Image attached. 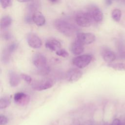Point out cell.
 I'll use <instances>...</instances> for the list:
<instances>
[{
  "label": "cell",
  "instance_id": "cell-1",
  "mask_svg": "<svg viewBox=\"0 0 125 125\" xmlns=\"http://www.w3.org/2000/svg\"><path fill=\"white\" fill-rule=\"evenodd\" d=\"M55 28L64 35L70 37L77 31V28L72 23L62 19H57L54 21Z\"/></svg>",
  "mask_w": 125,
  "mask_h": 125
},
{
  "label": "cell",
  "instance_id": "cell-2",
  "mask_svg": "<svg viewBox=\"0 0 125 125\" xmlns=\"http://www.w3.org/2000/svg\"><path fill=\"white\" fill-rule=\"evenodd\" d=\"M75 21L81 27H86L90 26L93 20L87 11H80L75 16Z\"/></svg>",
  "mask_w": 125,
  "mask_h": 125
},
{
  "label": "cell",
  "instance_id": "cell-3",
  "mask_svg": "<svg viewBox=\"0 0 125 125\" xmlns=\"http://www.w3.org/2000/svg\"><path fill=\"white\" fill-rule=\"evenodd\" d=\"M92 58V56L88 54L78 55L73 59L72 63L78 68H83L91 62Z\"/></svg>",
  "mask_w": 125,
  "mask_h": 125
},
{
  "label": "cell",
  "instance_id": "cell-4",
  "mask_svg": "<svg viewBox=\"0 0 125 125\" xmlns=\"http://www.w3.org/2000/svg\"><path fill=\"white\" fill-rule=\"evenodd\" d=\"M54 85L53 81L49 78H45L35 82L32 87L37 91H42L51 88Z\"/></svg>",
  "mask_w": 125,
  "mask_h": 125
},
{
  "label": "cell",
  "instance_id": "cell-5",
  "mask_svg": "<svg viewBox=\"0 0 125 125\" xmlns=\"http://www.w3.org/2000/svg\"><path fill=\"white\" fill-rule=\"evenodd\" d=\"M86 11L91 17L93 21L99 22L103 20V12L98 6L94 5H90L87 8Z\"/></svg>",
  "mask_w": 125,
  "mask_h": 125
},
{
  "label": "cell",
  "instance_id": "cell-6",
  "mask_svg": "<svg viewBox=\"0 0 125 125\" xmlns=\"http://www.w3.org/2000/svg\"><path fill=\"white\" fill-rule=\"evenodd\" d=\"M83 75L82 71L76 68H71L67 70L66 73V80L68 82L74 83L78 81Z\"/></svg>",
  "mask_w": 125,
  "mask_h": 125
},
{
  "label": "cell",
  "instance_id": "cell-7",
  "mask_svg": "<svg viewBox=\"0 0 125 125\" xmlns=\"http://www.w3.org/2000/svg\"><path fill=\"white\" fill-rule=\"evenodd\" d=\"M26 40L28 44L31 48L37 49L42 46V42L41 39L34 33H30L27 34Z\"/></svg>",
  "mask_w": 125,
  "mask_h": 125
},
{
  "label": "cell",
  "instance_id": "cell-8",
  "mask_svg": "<svg viewBox=\"0 0 125 125\" xmlns=\"http://www.w3.org/2000/svg\"><path fill=\"white\" fill-rule=\"evenodd\" d=\"M32 63L38 69H41L47 66L46 57L41 53H36L32 57Z\"/></svg>",
  "mask_w": 125,
  "mask_h": 125
},
{
  "label": "cell",
  "instance_id": "cell-9",
  "mask_svg": "<svg viewBox=\"0 0 125 125\" xmlns=\"http://www.w3.org/2000/svg\"><path fill=\"white\" fill-rule=\"evenodd\" d=\"M77 41L84 44H89L93 42L95 40V36L91 33H78L77 34Z\"/></svg>",
  "mask_w": 125,
  "mask_h": 125
},
{
  "label": "cell",
  "instance_id": "cell-10",
  "mask_svg": "<svg viewBox=\"0 0 125 125\" xmlns=\"http://www.w3.org/2000/svg\"><path fill=\"white\" fill-rule=\"evenodd\" d=\"M101 54L103 60L106 62H113L116 59L114 52L107 47H103L101 49Z\"/></svg>",
  "mask_w": 125,
  "mask_h": 125
},
{
  "label": "cell",
  "instance_id": "cell-11",
  "mask_svg": "<svg viewBox=\"0 0 125 125\" xmlns=\"http://www.w3.org/2000/svg\"><path fill=\"white\" fill-rule=\"evenodd\" d=\"M14 100L17 104L21 106H24L29 103L30 97L25 93L20 92L16 93L14 95Z\"/></svg>",
  "mask_w": 125,
  "mask_h": 125
},
{
  "label": "cell",
  "instance_id": "cell-12",
  "mask_svg": "<svg viewBox=\"0 0 125 125\" xmlns=\"http://www.w3.org/2000/svg\"><path fill=\"white\" fill-rule=\"evenodd\" d=\"M8 79L11 86L16 87L20 83L21 78L17 72L11 70L8 72Z\"/></svg>",
  "mask_w": 125,
  "mask_h": 125
},
{
  "label": "cell",
  "instance_id": "cell-13",
  "mask_svg": "<svg viewBox=\"0 0 125 125\" xmlns=\"http://www.w3.org/2000/svg\"><path fill=\"white\" fill-rule=\"evenodd\" d=\"M70 50L73 55H79L83 52V44L76 40L71 44L70 46Z\"/></svg>",
  "mask_w": 125,
  "mask_h": 125
},
{
  "label": "cell",
  "instance_id": "cell-14",
  "mask_svg": "<svg viewBox=\"0 0 125 125\" xmlns=\"http://www.w3.org/2000/svg\"><path fill=\"white\" fill-rule=\"evenodd\" d=\"M45 46L46 48L49 50L55 52L61 48V42L55 39H51L45 42Z\"/></svg>",
  "mask_w": 125,
  "mask_h": 125
},
{
  "label": "cell",
  "instance_id": "cell-15",
  "mask_svg": "<svg viewBox=\"0 0 125 125\" xmlns=\"http://www.w3.org/2000/svg\"><path fill=\"white\" fill-rule=\"evenodd\" d=\"M33 22L37 26H41L45 22V19L43 14L40 11L35 12L32 15Z\"/></svg>",
  "mask_w": 125,
  "mask_h": 125
},
{
  "label": "cell",
  "instance_id": "cell-16",
  "mask_svg": "<svg viewBox=\"0 0 125 125\" xmlns=\"http://www.w3.org/2000/svg\"><path fill=\"white\" fill-rule=\"evenodd\" d=\"M40 2L39 0H32L27 5V9L28 11V14L33 15V14L38 11L40 7Z\"/></svg>",
  "mask_w": 125,
  "mask_h": 125
},
{
  "label": "cell",
  "instance_id": "cell-17",
  "mask_svg": "<svg viewBox=\"0 0 125 125\" xmlns=\"http://www.w3.org/2000/svg\"><path fill=\"white\" fill-rule=\"evenodd\" d=\"M12 19L9 16H3L0 20V27L1 29H4L8 27L12 23Z\"/></svg>",
  "mask_w": 125,
  "mask_h": 125
},
{
  "label": "cell",
  "instance_id": "cell-18",
  "mask_svg": "<svg viewBox=\"0 0 125 125\" xmlns=\"http://www.w3.org/2000/svg\"><path fill=\"white\" fill-rule=\"evenodd\" d=\"M107 66L117 71H125V63L111 62L107 63Z\"/></svg>",
  "mask_w": 125,
  "mask_h": 125
},
{
  "label": "cell",
  "instance_id": "cell-19",
  "mask_svg": "<svg viewBox=\"0 0 125 125\" xmlns=\"http://www.w3.org/2000/svg\"><path fill=\"white\" fill-rule=\"evenodd\" d=\"M12 54L10 53L5 48L3 50L1 55V60L2 63L4 64H7L10 61L11 56Z\"/></svg>",
  "mask_w": 125,
  "mask_h": 125
},
{
  "label": "cell",
  "instance_id": "cell-20",
  "mask_svg": "<svg viewBox=\"0 0 125 125\" xmlns=\"http://www.w3.org/2000/svg\"><path fill=\"white\" fill-rule=\"evenodd\" d=\"M111 17L114 21L119 22L120 21L122 17V12L121 10L118 8L113 9L111 12Z\"/></svg>",
  "mask_w": 125,
  "mask_h": 125
},
{
  "label": "cell",
  "instance_id": "cell-21",
  "mask_svg": "<svg viewBox=\"0 0 125 125\" xmlns=\"http://www.w3.org/2000/svg\"><path fill=\"white\" fill-rule=\"evenodd\" d=\"M11 103L10 99L7 96H3L0 100V108L1 109L5 108L9 106Z\"/></svg>",
  "mask_w": 125,
  "mask_h": 125
},
{
  "label": "cell",
  "instance_id": "cell-22",
  "mask_svg": "<svg viewBox=\"0 0 125 125\" xmlns=\"http://www.w3.org/2000/svg\"><path fill=\"white\" fill-rule=\"evenodd\" d=\"M18 47V43L16 42H13L8 45L5 48L11 54L14 52Z\"/></svg>",
  "mask_w": 125,
  "mask_h": 125
},
{
  "label": "cell",
  "instance_id": "cell-23",
  "mask_svg": "<svg viewBox=\"0 0 125 125\" xmlns=\"http://www.w3.org/2000/svg\"><path fill=\"white\" fill-rule=\"evenodd\" d=\"M56 55H57L59 56L63 57V58H66L69 56V54L65 49L61 48L58 51L56 52Z\"/></svg>",
  "mask_w": 125,
  "mask_h": 125
},
{
  "label": "cell",
  "instance_id": "cell-24",
  "mask_svg": "<svg viewBox=\"0 0 125 125\" xmlns=\"http://www.w3.org/2000/svg\"><path fill=\"white\" fill-rule=\"evenodd\" d=\"M0 3L1 7L5 9L12 5V0H0Z\"/></svg>",
  "mask_w": 125,
  "mask_h": 125
},
{
  "label": "cell",
  "instance_id": "cell-25",
  "mask_svg": "<svg viewBox=\"0 0 125 125\" xmlns=\"http://www.w3.org/2000/svg\"><path fill=\"white\" fill-rule=\"evenodd\" d=\"M1 37L4 40L7 41L10 40L12 38V35L10 32L5 31L2 33Z\"/></svg>",
  "mask_w": 125,
  "mask_h": 125
},
{
  "label": "cell",
  "instance_id": "cell-26",
  "mask_svg": "<svg viewBox=\"0 0 125 125\" xmlns=\"http://www.w3.org/2000/svg\"><path fill=\"white\" fill-rule=\"evenodd\" d=\"M20 76H21V78L27 83H30L32 81V78L30 76H29L27 74L21 73L20 75Z\"/></svg>",
  "mask_w": 125,
  "mask_h": 125
},
{
  "label": "cell",
  "instance_id": "cell-27",
  "mask_svg": "<svg viewBox=\"0 0 125 125\" xmlns=\"http://www.w3.org/2000/svg\"><path fill=\"white\" fill-rule=\"evenodd\" d=\"M8 122V119L4 115L0 116V125H5Z\"/></svg>",
  "mask_w": 125,
  "mask_h": 125
},
{
  "label": "cell",
  "instance_id": "cell-28",
  "mask_svg": "<svg viewBox=\"0 0 125 125\" xmlns=\"http://www.w3.org/2000/svg\"><path fill=\"white\" fill-rule=\"evenodd\" d=\"M111 125H122V123L120 119L115 118L113 120L111 123Z\"/></svg>",
  "mask_w": 125,
  "mask_h": 125
},
{
  "label": "cell",
  "instance_id": "cell-29",
  "mask_svg": "<svg viewBox=\"0 0 125 125\" xmlns=\"http://www.w3.org/2000/svg\"><path fill=\"white\" fill-rule=\"evenodd\" d=\"M18 1L20 2H29L31 1L32 0H17Z\"/></svg>",
  "mask_w": 125,
  "mask_h": 125
},
{
  "label": "cell",
  "instance_id": "cell-30",
  "mask_svg": "<svg viewBox=\"0 0 125 125\" xmlns=\"http://www.w3.org/2000/svg\"><path fill=\"white\" fill-rule=\"evenodd\" d=\"M71 125H80V124L78 122L74 121L73 123H72L71 124Z\"/></svg>",
  "mask_w": 125,
  "mask_h": 125
},
{
  "label": "cell",
  "instance_id": "cell-31",
  "mask_svg": "<svg viewBox=\"0 0 125 125\" xmlns=\"http://www.w3.org/2000/svg\"><path fill=\"white\" fill-rule=\"evenodd\" d=\"M50 2H52V3H56L59 0H48Z\"/></svg>",
  "mask_w": 125,
  "mask_h": 125
},
{
  "label": "cell",
  "instance_id": "cell-32",
  "mask_svg": "<svg viewBox=\"0 0 125 125\" xmlns=\"http://www.w3.org/2000/svg\"><path fill=\"white\" fill-rule=\"evenodd\" d=\"M123 1H124V2H125V0H123Z\"/></svg>",
  "mask_w": 125,
  "mask_h": 125
}]
</instances>
